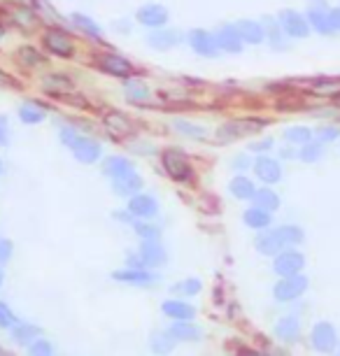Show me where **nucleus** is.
Wrapping results in <instances>:
<instances>
[{
  "label": "nucleus",
  "mask_w": 340,
  "mask_h": 356,
  "mask_svg": "<svg viewBox=\"0 0 340 356\" xmlns=\"http://www.w3.org/2000/svg\"><path fill=\"white\" fill-rule=\"evenodd\" d=\"M303 243V231L298 226H280L275 231H264L257 238V250L266 257H275L286 247Z\"/></svg>",
  "instance_id": "1"
},
{
  "label": "nucleus",
  "mask_w": 340,
  "mask_h": 356,
  "mask_svg": "<svg viewBox=\"0 0 340 356\" xmlns=\"http://www.w3.org/2000/svg\"><path fill=\"white\" fill-rule=\"evenodd\" d=\"M165 250L156 240H143V247L126 257V266H136V268H159L165 264Z\"/></svg>",
  "instance_id": "2"
},
{
  "label": "nucleus",
  "mask_w": 340,
  "mask_h": 356,
  "mask_svg": "<svg viewBox=\"0 0 340 356\" xmlns=\"http://www.w3.org/2000/svg\"><path fill=\"white\" fill-rule=\"evenodd\" d=\"M161 161H163V168H165V172H168V177L175 179V182H189L193 177V168L189 163V159H186V154L182 149H177V147L165 149Z\"/></svg>",
  "instance_id": "3"
},
{
  "label": "nucleus",
  "mask_w": 340,
  "mask_h": 356,
  "mask_svg": "<svg viewBox=\"0 0 340 356\" xmlns=\"http://www.w3.org/2000/svg\"><path fill=\"white\" fill-rule=\"evenodd\" d=\"M308 289V280L303 277L301 273L298 275H289V277H282L273 289V296L280 300V303H289V300L301 298Z\"/></svg>",
  "instance_id": "4"
},
{
  "label": "nucleus",
  "mask_w": 340,
  "mask_h": 356,
  "mask_svg": "<svg viewBox=\"0 0 340 356\" xmlns=\"http://www.w3.org/2000/svg\"><path fill=\"white\" fill-rule=\"evenodd\" d=\"M42 44L47 51H51L58 58H70L72 54H75V44H72V40L68 38V33H63L61 29H54V26L44 31Z\"/></svg>",
  "instance_id": "5"
},
{
  "label": "nucleus",
  "mask_w": 340,
  "mask_h": 356,
  "mask_svg": "<svg viewBox=\"0 0 340 356\" xmlns=\"http://www.w3.org/2000/svg\"><path fill=\"white\" fill-rule=\"evenodd\" d=\"M266 122H257V119H240V122H229L217 131L219 143H233L240 136H250V133L261 131Z\"/></svg>",
  "instance_id": "6"
},
{
  "label": "nucleus",
  "mask_w": 340,
  "mask_h": 356,
  "mask_svg": "<svg viewBox=\"0 0 340 356\" xmlns=\"http://www.w3.org/2000/svg\"><path fill=\"white\" fill-rule=\"evenodd\" d=\"M277 22H280L282 31L289 38L301 40V38H308L310 35V22H308V17L298 15V12H294V10H282L277 15Z\"/></svg>",
  "instance_id": "7"
},
{
  "label": "nucleus",
  "mask_w": 340,
  "mask_h": 356,
  "mask_svg": "<svg viewBox=\"0 0 340 356\" xmlns=\"http://www.w3.org/2000/svg\"><path fill=\"white\" fill-rule=\"evenodd\" d=\"M186 42H189L191 49L203 58H215L217 54L222 51L217 44V38L212 35V33L203 31V29H193L189 35H186Z\"/></svg>",
  "instance_id": "8"
},
{
  "label": "nucleus",
  "mask_w": 340,
  "mask_h": 356,
  "mask_svg": "<svg viewBox=\"0 0 340 356\" xmlns=\"http://www.w3.org/2000/svg\"><path fill=\"white\" fill-rule=\"evenodd\" d=\"M305 268V257L296 250H282L275 254V264H273V270H275L280 277H289V275H298Z\"/></svg>",
  "instance_id": "9"
},
{
  "label": "nucleus",
  "mask_w": 340,
  "mask_h": 356,
  "mask_svg": "<svg viewBox=\"0 0 340 356\" xmlns=\"http://www.w3.org/2000/svg\"><path fill=\"white\" fill-rule=\"evenodd\" d=\"M112 280L122 282V284L131 286H147L152 282H156V275L149 273V268H136V266H126L112 273Z\"/></svg>",
  "instance_id": "10"
},
{
  "label": "nucleus",
  "mask_w": 340,
  "mask_h": 356,
  "mask_svg": "<svg viewBox=\"0 0 340 356\" xmlns=\"http://www.w3.org/2000/svg\"><path fill=\"white\" fill-rule=\"evenodd\" d=\"M136 219H154L159 214V203L154 196H149V193H136V196L129 198V210Z\"/></svg>",
  "instance_id": "11"
},
{
  "label": "nucleus",
  "mask_w": 340,
  "mask_h": 356,
  "mask_svg": "<svg viewBox=\"0 0 340 356\" xmlns=\"http://www.w3.org/2000/svg\"><path fill=\"white\" fill-rule=\"evenodd\" d=\"M136 19L140 22V26H145V29H161V26L168 24L170 15L163 5L149 3V5H143V8L138 10Z\"/></svg>",
  "instance_id": "12"
},
{
  "label": "nucleus",
  "mask_w": 340,
  "mask_h": 356,
  "mask_svg": "<svg viewBox=\"0 0 340 356\" xmlns=\"http://www.w3.org/2000/svg\"><path fill=\"white\" fill-rule=\"evenodd\" d=\"M98 68L112 77H124V79H129L133 72L131 61L119 56V54H103V56H98Z\"/></svg>",
  "instance_id": "13"
},
{
  "label": "nucleus",
  "mask_w": 340,
  "mask_h": 356,
  "mask_svg": "<svg viewBox=\"0 0 340 356\" xmlns=\"http://www.w3.org/2000/svg\"><path fill=\"white\" fill-rule=\"evenodd\" d=\"M310 340H312V347H315L317 352H333L338 345L336 328H333L331 324H326V321H319V324L312 328Z\"/></svg>",
  "instance_id": "14"
},
{
  "label": "nucleus",
  "mask_w": 340,
  "mask_h": 356,
  "mask_svg": "<svg viewBox=\"0 0 340 356\" xmlns=\"http://www.w3.org/2000/svg\"><path fill=\"white\" fill-rule=\"evenodd\" d=\"M182 40L184 35L177 29H165V26H161V29H154L147 42L154 47V49L165 51V49H175L177 44H182Z\"/></svg>",
  "instance_id": "15"
},
{
  "label": "nucleus",
  "mask_w": 340,
  "mask_h": 356,
  "mask_svg": "<svg viewBox=\"0 0 340 356\" xmlns=\"http://www.w3.org/2000/svg\"><path fill=\"white\" fill-rule=\"evenodd\" d=\"M72 149V156H75L79 163H96L98 159L103 156V149L96 140H89V138H79L75 145L70 147Z\"/></svg>",
  "instance_id": "16"
},
{
  "label": "nucleus",
  "mask_w": 340,
  "mask_h": 356,
  "mask_svg": "<svg viewBox=\"0 0 340 356\" xmlns=\"http://www.w3.org/2000/svg\"><path fill=\"white\" fill-rule=\"evenodd\" d=\"M112 189H115L117 196H124V198H131L143 189V177L136 172V170H129L119 177L112 179Z\"/></svg>",
  "instance_id": "17"
},
{
  "label": "nucleus",
  "mask_w": 340,
  "mask_h": 356,
  "mask_svg": "<svg viewBox=\"0 0 340 356\" xmlns=\"http://www.w3.org/2000/svg\"><path fill=\"white\" fill-rule=\"evenodd\" d=\"M217 44H219V49L226 51V54H240L243 51V38H240V33L236 26H231V24H226L222 26V29L217 31Z\"/></svg>",
  "instance_id": "18"
},
{
  "label": "nucleus",
  "mask_w": 340,
  "mask_h": 356,
  "mask_svg": "<svg viewBox=\"0 0 340 356\" xmlns=\"http://www.w3.org/2000/svg\"><path fill=\"white\" fill-rule=\"evenodd\" d=\"M252 168H254L257 177L266 184H275V182H280V177H282V168H280L277 161L270 156H259Z\"/></svg>",
  "instance_id": "19"
},
{
  "label": "nucleus",
  "mask_w": 340,
  "mask_h": 356,
  "mask_svg": "<svg viewBox=\"0 0 340 356\" xmlns=\"http://www.w3.org/2000/svg\"><path fill=\"white\" fill-rule=\"evenodd\" d=\"M236 29L243 38V42L248 44H261L266 40V29H264V22H252V19H240L236 24Z\"/></svg>",
  "instance_id": "20"
},
{
  "label": "nucleus",
  "mask_w": 340,
  "mask_h": 356,
  "mask_svg": "<svg viewBox=\"0 0 340 356\" xmlns=\"http://www.w3.org/2000/svg\"><path fill=\"white\" fill-rule=\"evenodd\" d=\"M161 312L165 314V317H170L172 321H184V319H193V314H196V310L184 303V298H172V300H165V303L161 305Z\"/></svg>",
  "instance_id": "21"
},
{
  "label": "nucleus",
  "mask_w": 340,
  "mask_h": 356,
  "mask_svg": "<svg viewBox=\"0 0 340 356\" xmlns=\"http://www.w3.org/2000/svg\"><path fill=\"white\" fill-rule=\"evenodd\" d=\"M170 335L177 342H198L203 331L196 324H191V319H184V321H175V324L170 326Z\"/></svg>",
  "instance_id": "22"
},
{
  "label": "nucleus",
  "mask_w": 340,
  "mask_h": 356,
  "mask_svg": "<svg viewBox=\"0 0 340 356\" xmlns=\"http://www.w3.org/2000/svg\"><path fill=\"white\" fill-rule=\"evenodd\" d=\"M42 89L49 93V96H65V93H70L75 89V84H72V79L68 75H47L44 82H42Z\"/></svg>",
  "instance_id": "23"
},
{
  "label": "nucleus",
  "mask_w": 340,
  "mask_h": 356,
  "mask_svg": "<svg viewBox=\"0 0 340 356\" xmlns=\"http://www.w3.org/2000/svg\"><path fill=\"white\" fill-rule=\"evenodd\" d=\"M229 191L233 193V198H238V200H252L257 193V186L250 177H245V175H236L229 184Z\"/></svg>",
  "instance_id": "24"
},
{
  "label": "nucleus",
  "mask_w": 340,
  "mask_h": 356,
  "mask_svg": "<svg viewBox=\"0 0 340 356\" xmlns=\"http://www.w3.org/2000/svg\"><path fill=\"white\" fill-rule=\"evenodd\" d=\"M308 22H310V29H315L317 33H322V35H331V33L336 31V29H333V24H331L329 12H326V5H324V8H310Z\"/></svg>",
  "instance_id": "25"
},
{
  "label": "nucleus",
  "mask_w": 340,
  "mask_h": 356,
  "mask_svg": "<svg viewBox=\"0 0 340 356\" xmlns=\"http://www.w3.org/2000/svg\"><path fill=\"white\" fill-rule=\"evenodd\" d=\"M243 221L250 228H254V231H264V228L270 226L273 217H270V210H264V207L254 205V207H250V210H245Z\"/></svg>",
  "instance_id": "26"
},
{
  "label": "nucleus",
  "mask_w": 340,
  "mask_h": 356,
  "mask_svg": "<svg viewBox=\"0 0 340 356\" xmlns=\"http://www.w3.org/2000/svg\"><path fill=\"white\" fill-rule=\"evenodd\" d=\"M105 126H108V131L115 133V136H129V133L133 131L131 119L119 110H112V112L105 114Z\"/></svg>",
  "instance_id": "27"
},
{
  "label": "nucleus",
  "mask_w": 340,
  "mask_h": 356,
  "mask_svg": "<svg viewBox=\"0 0 340 356\" xmlns=\"http://www.w3.org/2000/svg\"><path fill=\"white\" fill-rule=\"evenodd\" d=\"M298 333H301V324H298L296 317H282L275 324V335L284 342H294Z\"/></svg>",
  "instance_id": "28"
},
{
  "label": "nucleus",
  "mask_w": 340,
  "mask_h": 356,
  "mask_svg": "<svg viewBox=\"0 0 340 356\" xmlns=\"http://www.w3.org/2000/svg\"><path fill=\"white\" fill-rule=\"evenodd\" d=\"M264 29H266V38H268V42L275 47V49H284V35H286V33L282 31V26H280L277 19L266 17L264 19Z\"/></svg>",
  "instance_id": "29"
},
{
  "label": "nucleus",
  "mask_w": 340,
  "mask_h": 356,
  "mask_svg": "<svg viewBox=\"0 0 340 356\" xmlns=\"http://www.w3.org/2000/svg\"><path fill=\"white\" fill-rule=\"evenodd\" d=\"M40 335V328L35 324H17L12 326V340L19 342V345H31Z\"/></svg>",
  "instance_id": "30"
},
{
  "label": "nucleus",
  "mask_w": 340,
  "mask_h": 356,
  "mask_svg": "<svg viewBox=\"0 0 340 356\" xmlns=\"http://www.w3.org/2000/svg\"><path fill=\"white\" fill-rule=\"evenodd\" d=\"M103 168H105V175H108L110 179H115V177H119V175L133 170L131 161L126 159V156H110L108 161H105Z\"/></svg>",
  "instance_id": "31"
},
{
  "label": "nucleus",
  "mask_w": 340,
  "mask_h": 356,
  "mask_svg": "<svg viewBox=\"0 0 340 356\" xmlns=\"http://www.w3.org/2000/svg\"><path fill=\"white\" fill-rule=\"evenodd\" d=\"M19 119H22L24 124H42L44 122V110L42 107H38L35 103H24L19 107Z\"/></svg>",
  "instance_id": "32"
},
{
  "label": "nucleus",
  "mask_w": 340,
  "mask_h": 356,
  "mask_svg": "<svg viewBox=\"0 0 340 356\" xmlns=\"http://www.w3.org/2000/svg\"><path fill=\"white\" fill-rule=\"evenodd\" d=\"M175 338L170 335V331H156L154 335H152V352L156 354H168L172 345H175Z\"/></svg>",
  "instance_id": "33"
},
{
  "label": "nucleus",
  "mask_w": 340,
  "mask_h": 356,
  "mask_svg": "<svg viewBox=\"0 0 340 356\" xmlns=\"http://www.w3.org/2000/svg\"><path fill=\"white\" fill-rule=\"evenodd\" d=\"M252 200H254V205L264 207V210H270V212L280 207V198H277V193L273 189H259Z\"/></svg>",
  "instance_id": "34"
},
{
  "label": "nucleus",
  "mask_w": 340,
  "mask_h": 356,
  "mask_svg": "<svg viewBox=\"0 0 340 356\" xmlns=\"http://www.w3.org/2000/svg\"><path fill=\"white\" fill-rule=\"evenodd\" d=\"M175 131L182 133L184 138H191V140H203L205 136H208V131H205L203 126L184 122V119H175Z\"/></svg>",
  "instance_id": "35"
},
{
  "label": "nucleus",
  "mask_w": 340,
  "mask_h": 356,
  "mask_svg": "<svg viewBox=\"0 0 340 356\" xmlns=\"http://www.w3.org/2000/svg\"><path fill=\"white\" fill-rule=\"evenodd\" d=\"M284 140L289 145H305V143H310L312 140V131L310 129H305V126H291V129H286L284 131Z\"/></svg>",
  "instance_id": "36"
},
{
  "label": "nucleus",
  "mask_w": 340,
  "mask_h": 356,
  "mask_svg": "<svg viewBox=\"0 0 340 356\" xmlns=\"http://www.w3.org/2000/svg\"><path fill=\"white\" fill-rule=\"evenodd\" d=\"M124 91L129 93L131 100H147L149 98V86L145 82H140V79H129V82L124 84Z\"/></svg>",
  "instance_id": "37"
},
{
  "label": "nucleus",
  "mask_w": 340,
  "mask_h": 356,
  "mask_svg": "<svg viewBox=\"0 0 340 356\" xmlns=\"http://www.w3.org/2000/svg\"><path fill=\"white\" fill-rule=\"evenodd\" d=\"M72 24L77 26L79 31H84L86 35H91V38H101V26H98L96 22H93L91 17H84V15H72Z\"/></svg>",
  "instance_id": "38"
},
{
  "label": "nucleus",
  "mask_w": 340,
  "mask_h": 356,
  "mask_svg": "<svg viewBox=\"0 0 340 356\" xmlns=\"http://www.w3.org/2000/svg\"><path fill=\"white\" fill-rule=\"evenodd\" d=\"M133 231L138 233L140 240H159V228L149 224V219L133 221Z\"/></svg>",
  "instance_id": "39"
},
{
  "label": "nucleus",
  "mask_w": 340,
  "mask_h": 356,
  "mask_svg": "<svg viewBox=\"0 0 340 356\" xmlns=\"http://www.w3.org/2000/svg\"><path fill=\"white\" fill-rule=\"evenodd\" d=\"M19 61L24 65H29V68H35V65L44 63V56L35 49V47H22V49H19Z\"/></svg>",
  "instance_id": "40"
},
{
  "label": "nucleus",
  "mask_w": 340,
  "mask_h": 356,
  "mask_svg": "<svg viewBox=\"0 0 340 356\" xmlns=\"http://www.w3.org/2000/svg\"><path fill=\"white\" fill-rule=\"evenodd\" d=\"M322 154H324V149H322V143H305L303 147H301V152H298V156H301V161H305V163H315V161H319L322 159Z\"/></svg>",
  "instance_id": "41"
},
{
  "label": "nucleus",
  "mask_w": 340,
  "mask_h": 356,
  "mask_svg": "<svg viewBox=\"0 0 340 356\" xmlns=\"http://www.w3.org/2000/svg\"><path fill=\"white\" fill-rule=\"evenodd\" d=\"M201 280H196V277H189V280H184V282H179V284L172 286V291L179 293V296H196L198 291H201Z\"/></svg>",
  "instance_id": "42"
},
{
  "label": "nucleus",
  "mask_w": 340,
  "mask_h": 356,
  "mask_svg": "<svg viewBox=\"0 0 340 356\" xmlns=\"http://www.w3.org/2000/svg\"><path fill=\"white\" fill-rule=\"evenodd\" d=\"M29 354H38V356H47V354H54V345L44 338H35L29 345Z\"/></svg>",
  "instance_id": "43"
},
{
  "label": "nucleus",
  "mask_w": 340,
  "mask_h": 356,
  "mask_svg": "<svg viewBox=\"0 0 340 356\" xmlns=\"http://www.w3.org/2000/svg\"><path fill=\"white\" fill-rule=\"evenodd\" d=\"M317 138L319 143H333V140L340 138V129H336V126H322V129L317 131Z\"/></svg>",
  "instance_id": "44"
},
{
  "label": "nucleus",
  "mask_w": 340,
  "mask_h": 356,
  "mask_svg": "<svg viewBox=\"0 0 340 356\" xmlns=\"http://www.w3.org/2000/svg\"><path fill=\"white\" fill-rule=\"evenodd\" d=\"M15 324H17L15 312H12L5 303H0V328H12Z\"/></svg>",
  "instance_id": "45"
},
{
  "label": "nucleus",
  "mask_w": 340,
  "mask_h": 356,
  "mask_svg": "<svg viewBox=\"0 0 340 356\" xmlns=\"http://www.w3.org/2000/svg\"><path fill=\"white\" fill-rule=\"evenodd\" d=\"M252 165H254V163H252V159L248 156V154H238V156L231 161V168H233V170H238V172L248 170V168H252Z\"/></svg>",
  "instance_id": "46"
},
{
  "label": "nucleus",
  "mask_w": 340,
  "mask_h": 356,
  "mask_svg": "<svg viewBox=\"0 0 340 356\" xmlns=\"http://www.w3.org/2000/svg\"><path fill=\"white\" fill-rule=\"evenodd\" d=\"M79 138H82V136H79V133L72 129V126H65V129H61V143L65 147H72Z\"/></svg>",
  "instance_id": "47"
},
{
  "label": "nucleus",
  "mask_w": 340,
  "mask_h": 356,
  "mask_svg": "<svg viewBox=\"0 0 340 356\" xmlns=\"http://www.w3.org/2000/svg\"><path fill=\"white\" fill-rule=\"evenodd\" d=\"M12 254H15V247H12L10 240H0V266H5L8 261L12 259Z\"/></svg>",
  "instance_id": "48"
},
{
  "label": "nucleus",
  "mask_w": 340,
  "mask_h": 356,
  "mask_svg": "<svg viewBox=\"0 0 340 356\" xmlns=\"http://www.w3.org/2000/svg\"><path fill=\"white\" fill-rule=\"evenodd\" d=\"M10 143V124L5 117H0V145H8Z\"/></svg>",
  "instance_id": "49"
},
{
  "label": "nucleus",
  "mask_w": 340,
  "mask_h": 356,
  "mask_svg": "<svg viewBox=\"0 0 340 356\" xmlns=\"http://www.w3.org/2000/svg\"><path fill=\"white\" fill-rule=\"evenodd\" d=\"M273 145H275V143H273L270 138H266V140H259V143H252V145H250V149H252V152H268Z\"/></svg>",
  "instance_id": "50"
},
{
  "label": "nucleus",
  "mask_w": 340,
  "mask_h": 356,
  "mask_svg": "<svg viewBox=\"0 0 340 356\" xmlns=\"http://www.w3.org/2000/svg\"><path fill=\"white\" fill-rule=\"evenodd\" d=\"M329 17H331V24H333V29H336V31H340V8L331 10V12H329Z\"/></svg>",
  "instance_id": "51"
},
{
  "label": "nucleus",
  "mask_w": 340,
  "mask_h": 356,
  "mask_svg": "<svg viewBox=\"0 0 340 356\" xmlns=\"http://www.w3.org/2000/svg\"><path fill=\"white\" fill-rule=\"evenodd\" d=\"M0 84H12V77L5 70H0Z\"/></svg>",
  "instance_id": "52"
},
{
  "label": "nucleus",
  "mask_w": 340,
  "mask_h": 356,
  "mask_svg": "<svg viewBox=\"0 0 340 356\" xmlns=\"http://www.w3.org/2000/svg\"><path fill=\"white\" fill-rule=\"evenodd\" d=\"M280 154H282L284 159H294V152H291V149H286V147H284V149L280 152Z\"/></svg>",
  "instance_id": "53"
},
{
  "label": "nucleus",
  "mask_w": 340,
  "mask_h": 356,
  "mask_svg": "<svg viewBox=\"0 0 340 356\" xmlns=\"http://www.w3.org/2000/svg\"><path fill=\"white\" fill-rule=\"evenodd\" d=\"M0 40H3V26H0Z\"/></svg>",
  "instance_id": "54"
},
{
  "label": "nucleus",
  "mask_w": 340,
  "mask_h": 356,
  "mask_svg": "<svg viewBox=\"0 0 340 356\" xmlns=\"http://www.w3.org/2000/svg\"><path fill=\"white\" fill-rule=\"evenodd\" d=\"M0 284H3V270H0Z\"/></svg>",
  "instance_id": "55"
},
{
  "label": "nucleus",
  "mask_w": 340,
  "mask_h": 356,
  "mask_svg": "<svg viewBox=\"0 0 340 356\" xmlns=\"http://www.w3.org/2000/svg\"><path fill=\"white\" fill-rule=\"evenodd\" d=\"M0 354H5V349H3V347H0Z\"/></svg>",
  "instance_id": "56"
},
{
  "label": "nucleus",
  "mask_w": 340,
  "mask_h": 356,
  "mask_svg": "<svg viewBox=\"0 0 340 356\" xmlns=\"http://www.w3.org/2000/svg\"><path fill=\"white\" fill-rule=\"evenodd\" d=\"M336 98H338V103H340V93H338V96H336Z\"/></svg>",
  "instance_id": "57"
},
{
  "label": "nucleus",
  "mask_w": 340,
  "mask_h": 356,
  "mask_svg": "<svg viewBox=\"0 0 340 356\" xmlns=\"http://www.w3.org/2000/svg\"><path fill=\"white\" fill-rule=\"evenodd\" d=\"M0 168H3V163H0Z\"/></svg>",
  "instance_id": "58"
}]
</instances>
